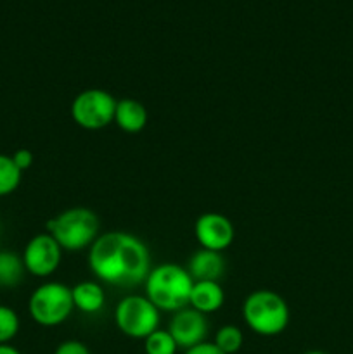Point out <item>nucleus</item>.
<instances>
[{
  "instance_id": "nucleus-1",
  "label": "nucleus",
  "mask_w": 353,
  "mask_h": 354,
  "mask_svg": "<svg viewBox=\"0 0 353 354\" xmlns=\"http://www.w3.org/2000/svg\"><path fill=\"white\" fill-rule=\"evenodd\" d=\"M90 272L113 287H134L144 283L151 272L147 245L127 232L99 235L89 249Z\"/></svg>"
},
{
  "instance_id": "nucleus-2",
  "label": "nucleus",
  "mask_w": 353,
  "mask_h": 354,
  "mask_svg": "<svg viewBox=\"0 0 353 354\" xmlns=\"http://www.w3.org/2000/svg\"><path fill=\"white\" fill-rule=\"evenodd\" d=\"M144 287V296L159 311L176 313L189 306L194 280L183 266L175 263H163L149 272Z\"/></svg>"
},
{
  "instance_id": "nucleus-3",
  "label": "nucleus",
  "mask_w": 353,
  "mask_h": 354,
  "mask_svg": "<svg viewBox=\"0 0 353 354\" xmlns=\"http://www.w3.org/2000/svg\"><path fill=\"white\" fill-rule=\"evenodd\" d=\"M242 320L255 334L273 337L287 328L291 311L279 294L269 289H260L249 294L242 303Z\"/></svg>"
},
{
  "instance_id": "nucleus-4",
  "label": "nucleus",
  "mask_w": 353,
  "mask_h": 354,
  "mask_svg": "<svg viewBox=\"0 0 353 354\" xmlns=\"http://www.w3.org/2000/svg\"><path fill=\"white\" fill-rule=\"evenodd\" d=\"M47 234L55 239L62 251L90 249L99 237V218L89 207H69L47 221Z\"/></svg>"
},
{
  "instance_id": "nucleus-5",
  "label": "nucleus",
  "mask_w": 353,
  "mask_h": 354,
  "mask_svg": "<svg viewBox=\"0 0 353 354\" xmlns=\"http://www.w3.org/2000/svg\"><path fill=\"white\" fill-rule=\"evenodd\" d=\"M75 310L71 287L61 282H45L31 292L28 313L40 327H57L64 324Z\"/></svg>"
},
{
  "instance_id": "nucleus-6",
  "label": "nucleus",
  "mask_w": 353,
  "mask_h": 354,
  "mask_svg": "<svg viewBox=\"0 0 353 354\" xmlns=\"http://www.w3.org/2000/svg\"><path fill=\"white\" fill-rule=\"evenodd\" d=\"M114 324L127 337L144 341L159 328V310L145 296L128 294L116 304Z\"/></svg>"
},
{
  "instance_id": "nucleus-7",
  "label": "nucleus",
  "mask_w": 353,
  "mask_h": 354,
  "mask_svg": "<svg viewBox=\"0 0 353 354\" xmlns=\"http://www.w3.org/2000/svg\"><path fill=\"white\" fill-rule=\"evenodd\" d=\"M118 100L102 88L80 92L71 102V118L83 130H102L114 123Z\"/></svg>"
},
{
  "instance_id": "nucleus-8",
  "label": "nucleus",
  "mask_w": 353,
  "mask_h": 354,
  "mask_svg": "<svg viewBox=\"0 0 353 354\" xmlns=\"http://www.w3.org/2000/svg\"><path fill=\"white\" fill-rule=\"evenodd\" d=\"M21 258H23L26 273L38 279H45L52 275L61 265L62 249L51 234H38L30 239Z\"/></svg>"
},
{
  "instance_id": "nucleus-9",
  "label": "nucleus",
  "mask_w": 353,
  "mask_h": 354,
  "mask_svg": "<svg viewBox=\"0 0 353 354\" xmlns=\"http://www.w3.org/2000/svg\"><path fill=\"white\" fill-rule=\"evenodd\" d=\"M166 330L175 339L179 349L185 351V349L206 341L208 332H210V322H208L206 315L187 306L176 313H172Z\"/></svg>"
},
{
  "instance_id": "nucleus-10",
  "label": "nucleus",
  "mask_w": 353,
  "mask_h": 354,
  "mask_svg": "<svg viewBox=\"0 0 353 354\" xmlns=\"http://www.w3.org/2000/svg\"><path fill=\"white\" fill-rule=\"evenodd\" d=\"M194 234L203 249L224 252L234 242L235 228L232 221L224 214L204 213L196 220Z\"/></svg>"
},
{
  "instance_id": "nucleus-11",
  "label": "nucleus",
  "mask_w": 353,
  "mask_h": 354,
  "mask_svg": "<svg viewBox=\"0 0 353 354\" xmlns=\"http://www.w3.org/2000/svg\"><path fill=\"white\" fill-rule=\"evenodd\" d=\"M185 270L192 277L194 282H204V280L218 282L225 273L224 256H221V252L201 248L199 251L190 256Z\"/></svg>"
},
{
  "instance_id": "nucleus-12",
  "label": "nucleus",
  "mask_w": 353,
  "mask_h": 354,
  "mask_svg": "<svg viewBox=\"0 0 353 354\" xmlns=\"http://www.w3.org/2000/svg\"><path fill=\"white\" fill-rule=\"evenodd\" d=\"M225 303V292L220 282H194L192 292H190L189 306L197 310L203 315H211L220 310Z\"/></svg>"
},
{
  "instance_id": "nucleus-13",
  "label": "nucleus",
  "mask_w": 353,
  "mask_h": 354,
  "mask_svg": "<svg viewBox=\"0 0 353 354\" xmlns=\"http://www.w3.org/2000/svg\"><path fill=\"white\" fill-rule=\"evenodd\" d=\"M147 109L142 102L135 99H121L116 102L114 123L120 130L127 133H138L147 124Z\"/></svg>"
},
{
  "instance_id": "nucleus-14",
  "label": "nucleus",
  "mask_w": 353,
  "mask_h": 354,
  "mask_svg": "<svg viewBox=\"0 0 353 354\" xmlns=\"http://www.w3.org/2000/svg\"><path fill=\"white\" fill-rule=\"evenodd\" d=\"M71 294L75 310L85 315L99 313L106 304V292H104L102 286H99L97 282L85 280V282L76 283L75 287H71Z\"/></svg>"
},
{
  "instance_id": "nucleus-15",
  "label": "nucleus",
  "mask_w": 353,
  "mask_h": 354,
  "mask_svg": "<svg viewBox=\"0 0 353 354\" xmlns=\"http://www.w3.org/2000/svg\"><path fill=\"white\" fill-rule=\"evenodd\" d=\"M26 268L21 256L10 251H0V287L12 289L19 286Z\"/></svg>"
},
{
  "instance_id": "nucleus-16",
  "label": "nucleus",
  "mask_w": 353,
  "mask_h": 354,
  "mask_svg": "<svg viewBox=\"0 0 353 354\" xmlns=\"http://www.w3.org/2000/svg\"><path fill=\"white\" fill-rule=\"evenodd\" d=\"M23 171L14 165L12 158L0 154V197L10 196L19 187Z\"/></svg>"
},
{
  "instance_id": "nucleus-17",
  "label": "nucleus",
  "mask_w": 353,
  "mask_h": 354,
  "mask_svg": "<svg viewBox=\"0 0 353 354\" xmlns=\"http://www.w3.org/2000/svg\"><path fill=\"white\" fill-rule=\"evenodd\" d=\"M213 342L225 354H235L241 351L242 344H244V334L235 325H224L215 334Z\"/></svg>"
},
{
  "instance_id": "nucleus-18",
  "label": "nucleus",
  "mask_w": 353,
  "mask_h": 354,
  "mask_svg": "<svg viewBox=\"0 0 353 354\" xmlns=\"http://www.w3.org/2000/svg\"><path fill=\"white\" fill-rule=\"evenodd\" d=\"M176 351H179V346L168 330L158 328L144 339L145 354H176Z\"/></svg>"
},
{
  "instance_id": "nucleus-19",
  "label": "nucleus",
  "mask_w": 353,
  "mask_h": 354,
  "mask_svg": "<svg viewBox=\"0 0 353 354\" xmlns=\"http://www.w3.org/2000/svg\"><path fill=\"white\" fill-rule=\"evenodd\" d=\"M21 322L16 311L0 304V344H10L19 334Z\"/></svg>"
},
{
  "instance_id": "nucleus-20",
  "label": "nucleus",
  "mask_w": 353,
  "mask_h": 354,
  "mask_svg": "<svg viewBox=\"0 0 353 354\" xmlns=\"http://www.w3.org/2000/svg\"><path fill=\"white\" fill-rule=\"evenodd\" d=\"M54 354H92L89 346L76 339H69V341H62L61 344L55 348Z\"/></svg>"
},
{
  "instance_id": "nucleus-21",
  "label": "nucleus",
  "mask_w": 353,
  "mask_h": 354,
  "mask_svg": "<svg viewBox=\"0 0 353 354\" xmlns=\"http://www.w3.org/2000/svg\"><path fill=\"white\" fill-rule=\"evenodd\" d=\"M10 158H12L14 165H16L21 171H26V169H30L31 165H33V154H31V151H28V149H17Z\"/></svg>"
},
{
  "instance_id": "nucleus-22",
  "label": "nucleus",
  "mask_w": 353,
  "mask_h": 354,
  "mask_svg": "<svg viewBox=\"0 0 353 354\" xmlns=\"http://www.w3.org/2000/svg\"><path fill=\"white\" fill-rule=\"evenodd\" d=\"M183 354H225V353L220 351V349L217 348V344H215V342L204 341V342H201V344L192 346V348L185 349Z\"/></svg>"
},
{
  "instance_id": "nucleus-23",
  "label": "nucleus",
  "mask_w": 353,
  "mask_h": 354,
  "mask_svg": "<svg viewBox=\"0 0 353 354\" xmlns=\"http://www.w3.org/2000/svg\"><path fill=\"white\" fill-rule=\"evenodd\" d=\"M0 354H23L12 344H0Z\"/></svg>"
},
{
  "instance_id": "nucleus-24",
  "label": "nucleus",
  "mask_w": 353,
  "mask_h": 354,
  "mask_svg": "<svg viewBox=\"0 0 353 354\" xmlns=\"http://www.w3.org/2000/svg\"><path fill=\"white\" fill-rule=\"evenodd\" d=\"M303 354H329V353L318 351V349H314V351H307V353H303Z\"/></svg>"
}]
</instances>
